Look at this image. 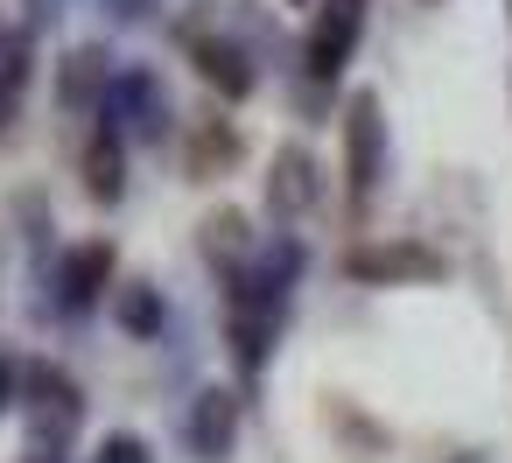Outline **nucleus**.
Returning <instances> with one entry per match:
<instances>
[{
	"mask_svg": "<svg viewBox=\"0 0 512 463\" xmlns=\"http://www.w3.org/2000/svg\"><path fill=\"white\" fill-rule=\"evenodd\" d=\"M106 113H127L141 141H162L169 134V92H162L155 71H120L113 92H106Z\"/></svg>",
	"mask_w": 512,
	"mask_h": 463,
	"instance_id": "39448f33",
	"label": "nucleus"
},
{
	"mask_svg": "<svg viewBox=\"0 0 512 463\" xmlns=\"http://www.w3.org/2000/svg\"><path fill=\"white\" fill-rule=\"evenodd\" d=\"M344 176L351 197H372L386 176V120H379V92H351L344 106Z\"/></svg>",
	"mask_w": 512,
	"mask_h": 463,
	"instance_id": "f257e3e1",
	"label": "nucleus"
},
{
	"mask_svg": "<svg viewBox=\"0 0 512 463\" xmlns=\"http://www.w3.org/2000/svg\"><path fill=\"white\" fill-rule=\"evenodd\" d=\"M183 435H190V456H197V463H225L232 442H239V393H232V386H204Z\"/></svg>",
	"mask_w": 512,
	"mask_h": 463,
	"instance_id": "20e7f679",
	"label": "nucleus"
},
{
	"mask_svg": "<svg viewBox=\"0 0 512 463\" xmlns=\"http://www.w3.org/2000/svg\"><path fill=\"white\" fill-rule=\"evenodd\" d=\"M113 239H85V246H71L64 253V267H57V309L64 316H85V309H99L106 302V281H113Z\"/></svg>",
	"mask_w": 512,
	"mask_h": 463,
	"instance_id": "7ed1b4c3",
	"label": "nucleus"
},
{
	"mask_svg": "<svg viewBox=\"0 0 512 463\" xmlns=\"http://www.w3.org/2000/svg\"><path fill=\"white\" fill-rule=\"evenodd\" d=\"M358 281H435L442 274V260L428 253V246H365V253H351L344 260Z\"/></svg>",
	"mask_w": 512,
	"mask_h": 463,
	"instance_id": "6e6552de",
	"label": "nucleus"
},
{
	"mask_svg": "<svg viewBox=\"0 0 512 463\" xmlns=\"http://www.w3.org/2000/svg\"><path fill=\"white\" fill-rule=\"evenodd\" d=\"M204 260L239 274V260H246V211H211L204 218Z\"/></svg>",
	"mask_w": 512,
	"mask_h": 463,
	"instance_id": "4468645a",
	"label": "nucleus"
},
{
	"mask_svg": "<svg viewBox=\"0 0 512 463\" xmlns=\"http://www.w3.org/2000/svg\"><path fill=\"white\" fill-rule=\"evenodd\" d=\"M239 148H246V141H239V127H232V120H204V127H197V141H190V183H211L218 169H232V162H239Z\"/></svg>",
	"mask_w": 512,
	"mask_h": 463,
	"instance_id": "9b49d317",
	"label": "nucleus"
},
{
	"mask_svg": "<svg viewBox=\"0 0 512 463\" xmlns=\"http://www.w3.org/2000/svg\"><path fill=\"white\" fill-rule=\"evenodd\" d=\"M148 8H155V0H106V15H113L120 29H141V22H148Z\"/></svg>",
	"mask_w": 512,
	"mask_h": 463,
	"instance_id": "a211bd4d",
	"label": "nucleus"
},
{
	"mask_svg": "<svg viewBox=\"0 0 512 463\" xmlns=\"http://www.w3.org/2000/svg\"><path fill=\"white\" fill-rule=\"evenodd\" d=\"M267 204H274V218H295V211L316 204V155H309V148H281V155H274Z\"/></svg>",
	"mask_w": 512,
	"mask_h": 463,
	"instance_id": "1a4fd4ad",
	"label": "nucleus"
},
{
	"mask_svg": "<svg viewBox=\"0 0 512 463\" xmlns=\"http://www.w3.org/2000/svg\"><path fill=\"white\" fill-rule=\"evenodd\" d=\"M85 197L92 204H120L127 197V148H120L113 127H99L92 148H85Z\"/></svg>",
	"mask_w": 512,
	"mask_h": 463,
	"instance_id": "9d476101",
	"label": "nucleus"
},
{
	"mask_svg": "<svg viewBox=\"0 0 512 463\" xmlns=\"http://www.w3.org/2000/svg\"><path fill=\"white\" fill-rule=\"evenodd\" d=\"M8 407H15V365L0 358V414H8Z\"/></svg>",
	"mask_w": 512,
	"mask_h": 463,
	"instance_id": "6ab92c4d",
	"label": "nucleus"
},
{
	"mask_svg": "<svg viewBox=\"0 0 512 463\" xmlns=\"http://www.w3.org/2000/svg\"><path fill=\"white\" fill-rule=\"evenodd\" d=\"M358 36H365V0H323L316 22H309V43H302L309 78H316V85H330V78L351 64Z\"/></svg>",
	"mask_w": 512,
	"mask_h": 463,
	"instance_id": "f03ea898",
	"label": "nucleus"
},
{
	"mask_svg": "<svg viewBox=\"0 0 512 463\" xmlns=\"http://www.w3.org/2000/svg\"><path fill=\"white\" fill-rule=\"evenodd\" d=\"M29 393H36L43 421L57 414V428H64V435L78 428V386H71V372H64V365H29Z\"/></svg>",
	"mask_w": 512,
	"mask_h": 463,
	"instance_id": "ddd939ff",
	"label": "nucleus"
},
{
	"mask_svg": "<svg viewBox=\"0 0 512 463\" xmlns=\"http://www.w3.org/2000/svg\"><path fill=\"white\" fill-rule=\"evenodd\" d=\"M113 57H106V43H85V50H71L64 57V71H57V99L71 106V113H85L92 99L106 106V92H113Z\"/></svg>",
	"mask_w": 512,
	"mask_h": 463,
	"instance_id": "0eeeda50",
	"label": "nucleus"
},
{
	"mask_svg": "<svg viewBox=\"0 0 512 463\" xmlns=\"http://www.w3.org/2000/svg\"><path fill=\"white\" fill-rule=\"evenodd\" d=\"M29 463H64V456H57V449H36V456H29Z\"/></svg>",
	"mask_w": 512,
	"mask_h": 463,
	"instance_id": "aec40b11",
	"label": "nucleus"
},
{
	"mask_svg": "<svg viewBox=\"0 0 512 463\" xmlns=\"http://www.w3.org/2000/svg\"><path fill=\"white\" fill-rule=\"evenodd\" d=\"M22 85H29V43H8L0 50V134H8L15 113H22Z\"/></svg>",
	"mask_w": 512,
	"mask_h": 463,
	"instance_id": "dca6fc26",
	"label": "nucleus"
},
{
	"mask_svg": "<svg viewBox=\"0 0 512 463\" xmlns=\"http://www.w3.org/2000/svg\"><path fill=\"white\" fill-rule=\"evenodd\" d=\"M190 64H197V78L218 99H246L253 92V64H246V50L232 36H190Z\"/></svg>",
	"mask_w": 512,
	"mask_h": 463,
	"instance_id": "423d86ee",
	"label": "nucleus"
},
{
	"mask_svg": "<svg viewBox=\"0 0 512 463\" xmlns=\"http://www.w3.org/2000/svg\"><path fill=\"white\" fill-rule=\"evenodd\" d=\"M99 463H155V456H148V442H141V435H127V428H120V435H106Z\"/></svg>",
	"mask_w": 512,
	"mask_h": 463,
	"instance_id": "f3484780",
	"label": "nucleus"
},
{
	"mask_svg": "<svg viewBox=\"0 0 512 463\" xmlns=\"http://www.w3.org/2000/svg\"><path fill=\"white\" fill-rule=\"evenodd\" d=\"M267 344H274V316H253V309H232V358L246 379H260L267 365Z\"/></svg>",
	"mask_w": 512,
	"mask_h": 463,
	"instance_id": "2eb2a0df",
	"label": "nucleus"
},
{
	"mask_svg": "<svg viewBox=\"0 0 512 463\" xmlns=\"http://www.w3.org/2000/svg\"><path fill=\"white\" fill-rule=\"evenodd\" d=\"M113 323H120L127 337H162V323H169V302H162V288H148V281H127V288L113 295Z\"/></svg>",
	"mask_w": 512,
	"mask_h": 463,
	"instance_id": "f8f14e48",
	"label": "nucleus"
}]
</instances>
